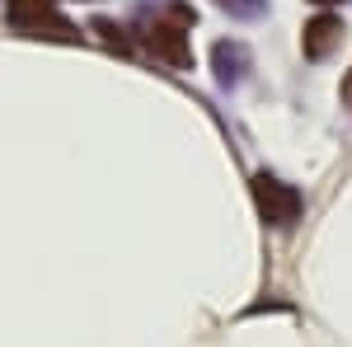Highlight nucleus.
I'll list each match as a JSON object with an SVG mask.
<instances>
[{
  "mask_svg": "<svg viewBox=\"0 0 352 347\" xmlns=\"http://www.w3.org/2000/svg\"><path fill=\"white\" fill-rule=\"evenodd\" d=\"M10 24L28 38H56V43H80V28L71 24L52 0H10L5 5Z\"/></svg>",
  "mask_w": 352,
  "mask_h": 347,
  "instance_id": "obj_1",
  "label": "nucleus"
},
{
  "mask_svg": "<svg viewBox=\"0 0 352 347\" xmlns=\"http://www.w3.org/2000/svg\"><path fill=\"white\" fill-rule=\"evenodd\" d=\"M184 19H188V10H174V19H160L155 14V19L141 24V43L151 47V56L164 61V66H174V71H188L192 66V43H188Z\"/></svg>",
  "mask_w": 352,
  "mask_h": 347,
  "instance_id": "obj_2",
  "label": "nucleus"
},
{
  "mask_svg": "<svg viewBox=\"0 0 352 347\" xmlns=\"http://www.w3.org/2000/svg\"><path fill=\"white\" fill-rule=\"evenodd\" d=\"M254 207L263 216V225L272 230H292L305 212V197H300V188L282 183V179H272V174H254Z\"/></svg>",
  "mask_w": 352,
  "mask_h": 347,
  "instance_id": "obj_3",
  "label": "nucleus"
},
{
  "mask_svg": "<svg viewBox=\"0 0 352 347\" xmlns=\"http://www.w3.org/2000/svg\"><path fill=\"white\" fill-rule=\"evenodd\" d=\"M338 38H343V24H338L333 14H320V19H310V24H305L300 47H305V56H329Z\"/></svg>",
  "mask_w": 352,
  "mask_h": 347,
  "instance_id": "obj_4",
  "label": "nucleus"
},
{
  "mask_svg": "<svg viewBox=\"0 0 352 347\" xmlns=\"http://www.w3.org/2000/svg\"><path fill=\"white\" fill-rule=\"evenodd\" d=\"M94 33H104V43H109V47H118V52H127V38H122V28H118V24H109V19H99V24H94Z\"/></svg>",
  "mask_w": 352,
  "mask_h": 347,
  "instance_id": "obj_5",
  "label": "nucleus"
},
{
  "mask_svg": "<svg viewBox=\"0 0 352 347\" xmlns=\"http://www.w3.org/2000/svg\"><path fill=\"white\" fill-rule=\"evenodd\" d=\"M315 5H343V0H315Z\"/></svg>",
  "mask_w": 352,
  "mask_h": 347,
  "instance_id": "obj_6",
  "label": "nucleus"
},
{
  "mask_svg": "<svg viewBox=\"0 0 352 347\" xmlns=\"http://www.w3.org/2000/svg\"><path fill=\"white\" fill-rule=\"evenodd\" d=\"M348 94H352V85H348Z\"/></svg>",
  "mask_w": 352,
  "mask_h": 347,
  "instance_id": "obj_7",
  "label": "nucleus"
}]
</instances>
